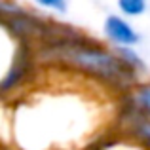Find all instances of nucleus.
<instances>
[{
  "label": "nucleus",
  "instance_id": "9",
  "mask_svg": "<svg viewBox=\"0 0 150 150\" xmlns=\"http://www.w3.org/2000/svg\"><path fill=\"white\" fill-rule=\"evenodd\" d=\"M38 10L48 11L53 15H63L69 10V0H30Z\"/></svg>",
  "mask_w": 150,
  "mask_h": 150
},
{
  "label": "nucleus",
  "instance_id": "4",
  "mask_svg": "<svg viewBox=\"0 0 150 150\" xmlns=\"http://www.w3.org/2000/svg\"><path fill=\"white\" fill-rule=\"evenodd\" d=\"M103 36L112 50L135 48L141 42V34L131 23V19L120 13H110L103 21Z\"/></svg>",
  "mask_w": 150,
  "mask_h": 150
},
{
  "label": "nucleus",
  "instance_id": "2",
  "mask_svg": "<svg viewBox=\"0 0 150 150\" xmlns=\"http://www.w3.org/2000/svg\"><path fill=\"white\" fill-rule=\"evenodd\" d=\"M63 53L59 51V61H63L67 67L72 70L84 72L86 76L95 78L99 82L112 86L122 84L125 89L133 86L135 82L131 80L125 69L122 67L116 51L112 48H106L97 42H70L65 40L63 44Z\"/></svg>",
  "mask_w": 150,
  "mask_h": 150
},
{
  "label": "nucleus",
  "instance_id": "7",
  "mask_svg": "<svg viewBox=\"0 0 150 150\" xmlns=\"http://www.w3.org/2000/svg\"><path fill=\"white\" fill-rule=\"evenodd\" d=\"M93 150H150L148 146H144L143 143L131 139V137L124 135H114V137H106V139H101L99 143L93 146Z\"/></svg>",
  "mask_w": 150,
  "mask_h": 150
},
{
  "label": "nucleus",
  "instance_id": "3",
  "mask_svg": "<svg viewBox=\"0 0 150 150\" xmlns=\"http://www.w3.org/2000/svg\"><path fill=\"white\" fill-rule=\"evenodd\" d=\"M23 48L17 33L0 21V91H13L25 78Z\"/></svg>",
  "mask_w": 150,
  "mask_h": 150
},
{
  "label": "nucleus",
  "instance_id": "5",
  "mask_svg": "<svg viewBox=\"0 0 150 150\" xmlns=\"http://www.w3.org/2000/svg\"><path fill=\"white\" fill-rule=\"evenodd\" d=\"M125 91V108L150 120V78L135 82Z\"/></svg>",
  "mask_w": 150,
  "mask_h": 150
},
{
  "label": "nucleus",
  "instance_id": "1",
  "mask_svg": "<svg viewBox=\"0 0 150 150\" xmlns=\"http://www.w3.org/2000/svg\"><path fill=\"white\" fill-rule=\"evenodd\" d=\"M89 108L72 93H53L50 97H29L13 112V131L25 150H70L89 143L86 135L95 133L88 127Z\"/></svg>",
  "mask_w": 150,
  "mask_h": 150
},
{
  "label": "nucleus",
  "instance_id": "8",
  "mask_svg": "<svg viewBox=\"0 0 150 150\" xmlns=\"http://www.w3.org/2000/svg\"><path fill=\"white\" fill-rule=\"evenodd\" d=\"M116 8L120 15L127 19H135L144 15L148 8V0H116Z\"/></svg>",
  "mask_w": 150,
  "mask_h": 150
},
{
  "label": "nucleus",
  "instance_id": "6",
  "mask_svg": "<svg viewBox=\"0 0 150 150\" xmlns=\"http://www.w3.org/2000/svg\"><path fill=\"white\" fill-rule=\"evenodd\" d=\"M114 51H116L122 67L131 76L133 82H139L146 76V63H144V59L141 57V53L135 48H118Z\"/></svg>",
  "mask_w": 150,
  "mask_h": 150
}]
</instances>
